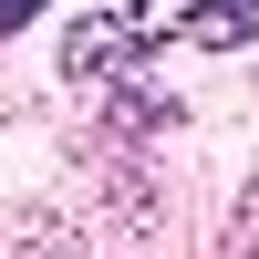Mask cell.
I'll return each instance as SVG.
<instances>
[{"label":"cell","instance_id":"7a4b0ae2","mask_svg":"<svg viewBox=\"0 0 259 259\" xmlns=\"http://www.w3.org/2000/svg\"><path fill=\"white\" fill-rule=\"evenodd\" d=\"M21 11H31V0H0V21H21Z\"/></svg>","mask_w":259,"mask_h":259},{"label":"cell","instance_id":"6da1fadb","mask_svg":"<svg viewBox=\"0 0 259 259\" xmlns=\"http://www.w3.org/2000/svg\"><path fill=\"white\" fill-rule=\"evenodd\" d=\"M187 41H259V0H197V21H187Z\"/></svg>","mask_w":259,"mask_h":259}]
</instances>
